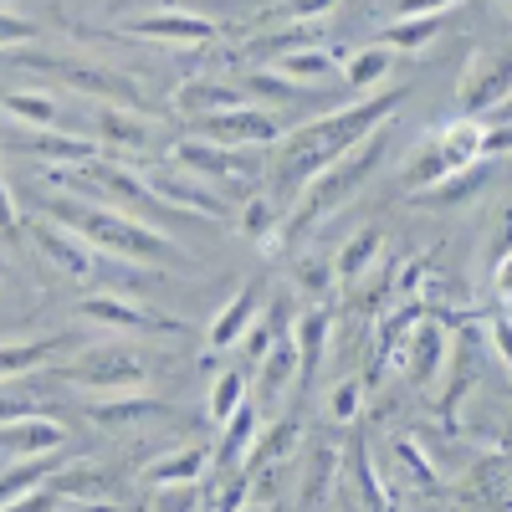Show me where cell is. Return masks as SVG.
I'll return each instance as SVG.
<instances>
[{"instance_id":"3","label":"cell","mask_w":512,"mask_h":512,"mask_svg":"<svg viewBox=\"0 0 512 512\" xmlns=\"http://www.w3.org/2000/svg\"><path fill=\"white\" fill-rule=\"evenodd\" d=\"M379 154H384V128H374L364 144H354L344 159H333L323 175H313L303 185V200H297V210H292V231H308L318 216H328L333 205H344L369 180V169L379 164Z\"/></svg>"},{"instance_id":"16","label":"cell","mask_w":512,"mask_h":512,"mask_svg":"<svg viewBox=\"0 0 512 512\" xmlns=\"http://www.w3.org/2000/svg\"><path fill=\"white\" fill-rule=\"evenodd\" d=\"M72 344V333H57V338H26V344H0V379H21V374H36L52 354H62Z\"/></svg>"},{"instance_id":"35","label":"cell","mask_w":512,"mask_h":512,"mask_svg":"<svg viewBox=\"0 0 512 512\" xmlns=\"http://www.w3.org/2000/svg\"><path fill=\"white\" fill-rule=\"evenodd\" d=\"M154 512H195L200 507V492L195 482H180V487H154Z\"/></svg>"},{"instance_id":"26","label":"cell","mask_w":512,"mask_h":512,"mask_svg":"<svg viewBox=\"0 0 512 512\" xmlns=\"http://www.w3.org/2000/svg\"><path fill=\"white\" fill-rule=\"evenodd\" d=\"M200 472H205V451H200V446H185V451H175V456L154 461L149 472H144V482H149V487H180V482H195Z\"/></svg>"},{"instance_id":"17","label":"cell","mask_w":512,"mask_h":512,"mask_svg":"<svg viewBox=\"0 0 512 512\" xmlns=\"http://www.w3.org/2000/svg\"><path fill=\"white\" fill-rule=\"evenodd\" d=\"M36 241H41V251L52 256V262L67 272V277H88L93 272V246L82 241V236H67V226H36Z\"/></svg>"},{"instance_id":"44","label":"cell","mask_w":512,"mask_h":512,"mask_svg":"<svg viewBox=\"0 0 512 512\" xmlns=\"http://www.w3.org/2000/svg\"><path fill=\"white\" fill-rule=\"evenodd\" d=\"M497 297H512V251L497 256Z\"/></svg>"},{"instance_id":"8","label":"cell","mask_w":512,"mask_h":512,"mask_svg":"<svg viewBox=\"0 0 512 512\" xmlns=\"http://www.w3.org/2000/svg\"><path fill=\"white\" fill-rule=\"evenodd\" d=\"M195 134L210 144H226V149H256V144H277L282 139V123L262 108H226V113H210L195 118Z\"/></svg>"},{"instance_id":"13","label":"cell","mask_w":512,"mask_h":512,"mask_svg":"<svg viewBox=\"0 0 512 512\" xmlns=\"http://www.w3.org/2000/svg\"><path fill=\"white\" fill-rule=\"evenodd\" d=\"M67 441V431L47 415H21L11 425H0V456L11 461H31V456H52Z\"/></svg>"},{"instance_id":"48","label":"cell","mask_w":512,"mask_h":512,"mask_svg":"<svg viewBox=\"0 0 512 512\" xmlns=\"http://www.w3.org/2000/svg\"><path fill=\"white\" fill-rule=\"evenodd\" d=\"M236 512H267V507H256V502H251V507H236Z\"/></svg>"},{"instance_id":"19","label":"cell","mask_w":512,"mask_h":512,"mask_svg":"<svg viewBox=\"0 0 512 512\" xmlns=\"http://www.w3.org/2000/svg\"><path fill=\"white\" fill-rule=\"evenodd\" d=\"M256 308H262V287L246 282V287L231 297V308L210 323V349H231L236 338H246V323L256 318Z\"/></svg>"},{"instance_id":"47","label":"cell","mask_w":512,"mask_h":512,"mask_svg":"<svg viewBox=\"0 0 512 512\" xmlns=\"http://www.w3.org/2000/svg\"><path fill=\"white\" fill-rule=\"evenodd\" d=\"M303 282H308L313 292H323V282H328V267H323V262H308V267H303Z\"/></svg>"},{"instance_id":"38","label":"cell","mask_w":512,"mask_h":512,"mask_svg":"<svg viewBox=\"0 0 512 512\" xmlns=\"http://www.w3.org/2000/svg\"><path fill=\"white\" fill-rule=\"evenodd\" d=\"M36 21L16 16V11H0V47H26V41H36Z\"/></svg>"},{"instance_id":"22","label":"cell","mask_w":512,"mask_h":512,"mask_svg":"<svg viewBox=\"0 0 512 512\" xmlns=\"http://www.w3.org/2000/svg\"><path fill=\"white\" fill-rule=\"evenodd\" d=\"M16 144H21L26 154H36V159H62V164H88V159H93V144H88V139L47 134V128H21Z\"/></svg>"},{"instance_id":"4","label":"cell","mask_w":512,"mask_h":512,"mask_svg":"<svg viewBox=\"0 0 512 512\" xmlns=\"http://www.w3.org/2000/svg\"><path fill=\"white\" fill-rule=\"evenodd\" d=\"M477 159H482V123L477 118H461L451 128H436V134L410 154L405 190H436L451 175H461V169H472Z\"/></svg>"},{"instance_id":"12","label":"cell","mask_w":512,"mask_h":512,"mask_svg":"<svg viewBox=\"0 0 512 512\" xmlns=\"http://www.w3.org/2000/svg\"><path fill=\"white\" fill-rule=\"evenodd\" d=\"M77 175H88V180H98L108 195H118L123 205H128V216H134V210H139V221L144 216H159V195L144 185V175H128V169L123 164H113V159H88V164H77Z\"/></svg>"},{"instance_id":"36","label":"cell","mask_w":512,"mask_h":512,"mask_svg":"<svg viewBox=\"0 0 512 512\" xmlns=\"http://www.w3.org/2000/svg\"><path fill=\"white\" fill-rule=\"evenodd\" d=\"M333 6H338V0H277L272 16H277V21H318V16H328Z\"/></svg>"},{"instance_id":"33","label":"cell","mask_w":512,"mask_h":512,"mask_svg":"<svg viewBox=\"0 0 512 512\" xmlns=\"http://www.w3.org/2000/svg\"><path fill=\"white\" fill-rule=\"evenodd\" d=\"M390 57L395 52H384V47H369L349 62V88H369V82H379L384 72H390Z\"/></svg>"},{"instance_id":"10","label":"cell","mask_w":512,"mask_h":512,"mask_svg":"<svg viewBox=\"0 0 512 512\" xmlns=\"http://www.w3.org/2000/svg\"><path fill=\"white\" fill-rule=\"evenodd\" d=\"M77 318L103 323V328H123V333H180L175 318H159V313H149V308H139V303H128V297H113V292L82 297V303H77Z\"/></svg>"},{"instance_id":"18","label":"cell","mask_w":512,"mask_h":512,"mask_svg":"<svg viewBox=\"0 0 512 512\" xmlns=\"http://www.w3.org/2000/svg\"><path fill=\"white\" fill-rule=\"evenodd\" d=\"M149 134H154L149 113L113 108V103H103V108H98V139H108L113 149H144V144H149Z\"/></svg>"},{"instance_id":"32","label":"cell","mask_w":512,"mask_h":512,"mask_svg":"<svg viewBox=\"0 0 512 512\" xmlns=\"http://www.w3.org/2000/svg\"><path fill=\"white\" fill-rule=\"evenodd\" d=\"M241 405H246V374H241V369H226V374L216 379V390H210V420L226 425Z\"/></svg>"},{"instance_id":"7","label":"cell","mask_w":512,"mask_h":512,"mask_svg":"<svg viewBox=\"0 0 512 512\" xmlns=\"http://www.w3.org/2000/svg\"><path fill=\"white\" fill-rule=\"evenodd\" d=\"M175 164L200 175V180H226V185H251L262 175V164H256L251 149H226V144H210V139H180Z\"/></svg>"},{"instance_id":"46","label":"cell","mask_w":512,"mask_h":512,"mask_svg":"<svg viewBox=\"0 0 512 512\" xmlns=\"http://www.w3.org/2000/svg\"><path fill=\"white\" fill-rule=\"evenodd\" d=\"M400 456H405V466H410L420 482H431V466H425V456H415V446H400Z\"/></svg>"},{"instance_id":"42","label":"cell","mask_w":512,"mask_h":512,"mask_svg":"<svg viewBox=\"0 0 512 512\" xmlns=\"http://www.w3.org/2000/svg\"><path fill=\"white\" fill-rule=\"evenodd\" d=\"M507 149H512V123L482 128V154H507Z\"/></svg>"},{"instance_id":"14","label":"cell","mask_w":512,"mask_h":512,"mask_svg":"<svg viewBox=\"0 0 512 512\" xmlns=\"http://www.w3.org/2000/svg\"><path fill=\"white\" fill-rule=\"evenodd\" d=\"M507 88H512V62H507V57L482 52V57L472 62V72H466V82H461V108L477 118V113H487Z\"/></svg>"},{"instance_id":"9","label":"cell","mask_w":512,"mask_h":512,"mask_svg":"<svg viewBox=\"0 0 512 512\" xmlns=\"http://www.w3.org/2000/svg\"><path fill=\"white\" fill-rule=\"evenodd\" d=\"M144 185L159 195L164 210H175V216H221V195L210 190L200 175L180 169V164H169V169H144Z\"/></svg>"},{"instance_id":"27","label":"cell","mask_w":512,"mask_h":512,"mask_svg":"<svg viewBox=\"0 0 512 512\" xmlns=\"http://www.w3.org/2000/svg\"><path fill=\"white\" fill-rule=\"evenodd\" d=\"M226 108H241V93L221 88V82H190L180 93V113H190V118H210V113H226Z\"/></svg>"},{"instance_id":"39","label":"cell","mask_w":512,"mask_h":512,"mask_svg":"<svg viewBox=\"0 0 512 512\" xmlns=\"http://www.w3.org/2000/svg\"><path fill=\"white\" fill-rule=\"evenodd\" d=\"M354 410H359V384L344 379V384L328 395V415H333V420H354Z\"/></svg>"},{"instance_id":"29","label":"cell","mask_w":512,"mask_h":512,"mask_svg":"<svg viewBox=\"0 0 512 512\" xmlns=\"http://www.w3.org/2000/svg\"><path fill=\"white\" fill-rule=\"evenodd\" d=\"M256 420H262V405L246 400L231 420H226V441H221V461H241L256 446Z\"/></svg>"},{"instance_id":"37","label":"cell","mask_w":512,"mask_h":512,"mask_svg":"<svg viewBox=\"0 0 512 512\" xmlns=\"http://www.w3.org/2000/svg\"><path fill=\"white\" fill-rule=\"evenodd\" d=\"M241 231H246V236H272V231H277V210H272V200L256 195V200L246 205V216H241Z\"/></svg>"},{"instance_id":"45","label":"cell","mask_w":512,"mask_h":512,"mask_svg":"<svg viewBox=\"0 0 512 512\" xmlns=\"http://www.w3.org/2000/svg\"><path fill=\"white\" fill-rule=\"evenodd\" d=\"M492 338H497V349L507 354V369H512V323H507V318H497V323H492Z\"/></svg>"},{"instance_id":"28","label":"cell","mask_w":512,"mask_h":512,"mask_svg":"<svg viewBox=\"0 0 512 512\" xmlns=\"http://www.w3.org/2000/svg\"><path fill=\"white\" fill-rule=\"evenodd\" d=\"M144 415H164V405L149 400V395H128V390L118 400H98L88 410V420H98V425H128V420H144Z\"/></svg>"},{"instance_id":"24","label":"cell","mask_w":512,"mask_h":512,"mask_svg":"<svg viewBox=\"0 0 512 512\" xmlns=\"http://www.w3.org/2000/svg\"><path fill=\"white\" fill-rule=\"evenodd\" d=\"M52 472H57V461H47V456H31V461L11 466V472L0 477V512H6L11 502H21L26 492H36L41 482H52Z\"/></svg>"},{"instance_id":"25","label":"cell","mask_w":512,"mask_h":512,"mask_svg":"<svg viewBox=\"0 0 512 512\" xmlns=\"http://www.w3.org/2000/svg\"><path fill=\"white\" fill-rule=\"evenodd\" d=\"M374 256H379V231L364 226V231H354V236L344 241V251H338V262H333V277H338V282H359V277L369 272Z\"/></svg>"},{"instance_id":"40","label":"cell","mask_w":512,"mask_h":512,"mask_svg":"<svg viewBox=\"0 0 512 512\" xmlns=\"http://www.w3.org/2000/svg\"><path fill=\"white\" fill-rule=\"evenodd\" d=\"M16 231H21V216H16V200H11V185L0 180V236H6V241H16Z\"/></svg>"},{"instance_id":"5","label":"cell","mask_w":512,"mask_h":512,"mask_svg":"<svg viewBox=\"0 0 512 512\" xmlns=\"http://www.w3.org/2000/svg\"><path fill=\"white\" fill-rule=\"evenodd\" d=\"M21 62L36 67V72H52L57 82H67V88L93 93V98H103V103H113V108H139V113H149V103L139 98V88H134L123 72L88 67V62H67V57H21Z\"/></svg>"},{"instance_id":"43","label":"cell","mask_w":512,"mask_h":512,"mask_svg":"<svg viewBox=\"0 0 512 512\" xmlns=\"http://www.w3.org/2000/svg\"><path fill=\"white\" fill-rule=\"evenodd\" d=\"M21 415H36L21 395H0V425H11V420H21Z\"/></svg>"},{"instance_id":"30","label":"cell","mask_w":512,"mask_h":512,"mask_svg":"<svg viewBox=\"0 0 512 512\" xmlns=\"http://www.w3.org/2000/svg\"><path fill=\"white\" fill-rule=\"evenodd\" d=\"M292 369H297V344H292V338H277L272 354L262 359V400H277L287 390ZM262 400H256V405H262Z\"/></svg>"},{"instance_id":"21","label":"cell","mask_w":512,"mask_h":512,"mask_svg":"<svg viewBox=\"0 0 512 512\" xmlns=\"http://www.w3.org/2000/svg\"><path fill=\"white\" fill-rule=\"evenodd\" d=\"M272 72H282L287 82H297V88H313V82H328L338 72V57L323 52V47H297V52H282Z\"/></svg>"},{"instance_id":"1","label":"cell","mask_w":512,"mask_h":512,"mask_svg":"<svg viewBox=\"0 0 512 512\" xmlns=\"http://www.w3.org/2000/svg\"><path fill=\"white\" fill-rule=\"evenodd\" d=\"M405 103V93H374V98H359L349 108H338V113H323L303 128H292V134L277 144L272 154V180L282 195H297L313 175H323V169L333 159H344L354 144H364L374 128H384V118H390L395 108Z\"/></svg>"},{"instance_id":"6","label":"cell","mask_w":512,"mask_h":512,"mask_svg":"<svg viewBox=\"0 0 512 512\" xmlns=\"http://www.w3.org/2000/svg\"><path fill=\"white\" fill-rule=\"evenodd\" d=\"M57 379L82 384V390H134V384H144V359L118 344H103V349H82L72 364H62Z\"/></svg>"},{"instance_id":"34","label":"cell","mask_w":512,"mask_h":512,"mask_svg":"<svg viewBox=\"0 0 512 512\" xmlns=\"http://www.w3.org/2000/svg\"><path fill=\"white\" fill-rule=\"evenodd\" d=\"M246 88H251L256 98H272V103H292L297 93H303V88H297V82H287L282 72H251Z\"/></svg>"},{"instance_id":"41","label":"cell","mask_w":512,"mask_h":512,"mask_svg":"<svg viewBox=\"0 0 512 512\" xmlns=\"http://www.w3.org/2000/svg\"><path fill=\"white\" fill-rule=\"evenodd\" d=\"M451 6V0H395V21H405V16H441Z\"/></svg>"},{"instance_id":"15","label":"cell","mask_w":512,"mask_h":512,"mask_svg":"<svg viewBox=\"0 0 512 512\" xmlns=\"http://www.w3.org/2000/svg\"><path fill=\"white\" fill-rule=\"evenodd\" d=\"M395 344H405V369L415 384H436L441 379V359H446V338L436 323H415L410 338H395Z\"/></svg>"},{"instance_id":"49","label":"cell","mask_w":512,"mask_h":512,"mask_svg":"<svg viewBox=\"0 0 512 512\" xmlns=\"http://www.w3.org/2000/svg\"><path fill=\"white\" fill-rule=\"evenodd\" d=\"M118 512H123V507H118Z\"/></svg>"},{"instance_id":"31","label":"cell","mask_w":512,"mask_h":512,"mask_svg":"<svg viewBox=\"0 0 512 512\" xmlns=\"http://www.w3.org/2000/svg\"><path fill=\"white\" fill-rule=\"evenodd\" d=\"M0 108H6L21 128H52V118H57V103L52 98H36V93H6V98H0Z\"/></svg>"},{"instance_id":"23","label":"cell","mask_w":512,"mask_h":512,"mask_svg":"<svg viewBox=\"0 0 512 512\" xmlns=\"http://www.w3.org/2000/svg\"><path fill=\"white\" fill-rule=\"evenodd\" d=\"M328 323H333V313L318 303V308H308L303 318H297V328H292V344H297V369H303V374H313V369H318V359H323Z\"/></svg>"},{"instance_id":"2","label":"cell","mask_w":512,"mask_h":512,"mask_svg":"<svg viewBox=\"0 0 512 512\" xmlns=\"http://www.w3.org/2000/svg\"><path fill=\"white\" fill-rule=\"evenodd\" d=\"M52 221L67 226L72 236H82L93 251L118 256V262H175L180 246L169 241L164 231H154L149 221L128 216V210L113 205H77V200H52Z\"/></svg>"},{"instance_id":"11","label":"cell","mask_w":512,"mask_h":512,"mask_svg":"<svg viewBox=\"0 0 512 512\" xmlns=\"http://www.w3.org/2000/svg\"><path fill=\"white\" fill-rule=\"evenodd\" d=\"M123 36L164 41V47H200V41H216L221 26H216V21H205V16H190V11H154V16H139Z\"/></svg>"},{"instance_id":"20","label":"cell","mask_w":512,"mask_h":512,"mask_svg":"<svg viewBox=\"0 0 512 512\" xmlns=\"http://www.w3.org/2000/svg\"><path fill=\"white\" fill-rule=\"evenodd\" d=\"M446 16H405V21H390L379 31V47L384 52H425L431 41L441 36Z\"/></svg>"}]
</instances>
